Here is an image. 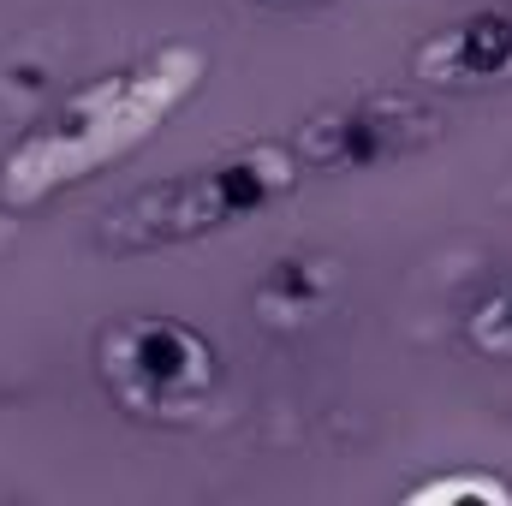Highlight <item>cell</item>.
Wrapping results in <instances>:
<instances>
[{"instance_id": "obj_1", "label": "cell", "mask_w": 512, "mask_h": 506, "mask_svg": "<svg viewBox=\"0 0 512 506\" xmlns=\"http://www.w3.org/2000/svg\"><path fill=\"white\" fill-rule=\"evenodd\" d=\"M209 78V54L197 42H161L137 66L102 72L66 102H54L18 143L0 155V209H42L48 197L96 179L149 143Z\"/></svg>"}, {"instance_id": "obj_2", "label": "cell", "mask_w": 512, "mask_h": 506, "mask_svg": "<svg viewBox=\"0 0 512 506\" xmlns=\"http://www.w3.org/2000/svg\"><path fill=\"white\" fill-rule=\"evenodd\" d=\"M298 161L286 143H233L215 161L179 167L155 185H137L96 221V251L108 256H155L197 245L209 233H233L256 215H268L280 197H292Z\"/></svg>"}, {"instance_id": "obj_3", "label": "cell", "mask_w": 512, "mask_h": 506, "mask_svg": "<svg viewBox=\"0 0 512 506\" xmlns=\"http://www.w3.org/2000/svg\"><path fill=\"white\" fill-rule=\"evenodd\" d=\"M96 381L131 423H197L221 393V346L185 316H114L96 334Z\"/></svg>"}, {"instance_id": "obj_4", "label": "cell", "mask_w": 512, "mask_h": 506, "mask_svg": "<svg viewBox=\"0 0 512 506\" xmlns=\"http://www.w3.org/2000/svg\"><path fill=\"white\" fill-rule=\"evenodd\" d=\"M441 131H447L441 108L411 90H358L298 120L286 149L298 173H370L441 143Z\"/></svg>"}, {"instance_id": "obj_5", "label": "cell", "mask_w": 512, "mask_h": 506, "mask_svg": "<svg viewBox=\"0 0 512 506\" xmlns=\"http://www.w3.org/2000/svg\"><path fill=\"white\" fill-rule=\"evenodd\" d=\"M411 78L435 90H483V84H512V0L507 6H477L435 36L417 42Z\"/></svg>"}, {"instance_id": "obj_6", "label": "cell", "mask_w": 512, "mask_h": 506, "mask_svg": "<svg viewBox=\"0 0 512 506\" xmlns=\"http://www.w3.org/2000/svg\"><path fill=\"white\" fill-rule=\"evenodd\" d=\"M340 286H346V274H340V262L328 251H286L262 268L251 304H256V316H262V328L298 334L304 322H316V316L334 310Z\"/></svg>"}, {"instance_id": "obj_7", "label": "cell", "mask_w": 512, "mask_h": 506, "mask_svg": "<svg viewBox=\"0 0 512 506\" xmlns=\"http://www.w3.org/2000/svg\"><path fill=\"white\" fill-rule=\"evenodd\" d=\"M405 506H512V483L495 471H441L411 483Z\"/></svg>"}, {"instance_id": "obj_8", "label": "cell", "mask_w": 512, "mask_h": 506, "mask_svg": "<svg viewBox=\"0 0 512 506\" xmlns=\"http://www.w3.org/2000/svg\"><path fill=\"white\" fill-rule=\"evenodd\" d=\"M465 346H471L477 358L512 364V274L495 280V286L471 304V316H465Z\"/></svg>"}, {"instance_id": "obj_9", "label": "cell", "mask_w": 512, "mask_h": 506, "mask_svg": "<svg viewBox=\"0 0 512 506\" xmlns=\"http://www.w3.org/2000/svg\"><path fill=\"white\" fill-rule=\"evenodd\" d=\"M268 6H322V0H268Z\"/></svg>"}, {"instance_id": "obj_10", "label": "cell", "mask_w": 512, "mask_h": 506, "mask_svg": "<svg viewBox=\"0 0 512 506\" xmlns=\"http://www.w3.org/2000/svg\"><path fill=\"white\" fill-rule=\"evenodd\" d=\"M501 203H507V209H512V179H507V185H501Z\"/></svg>"}]
</instances>
